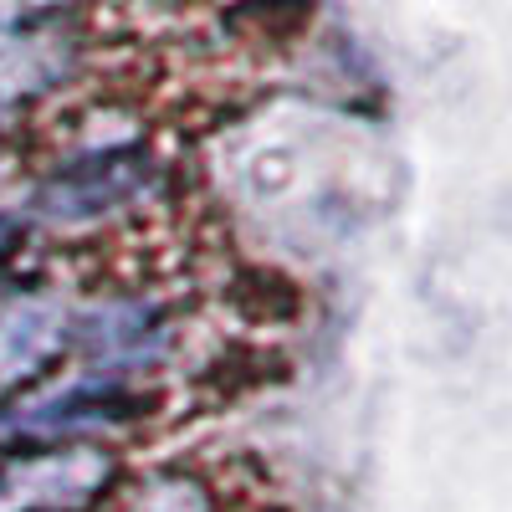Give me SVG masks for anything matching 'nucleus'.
Segmentation results:
<instances>
[{
    "instance_id": "obj_2",
    "label": "nucleus",
    "mask_w": 512,
    "mask_h": 512,
    "mask_svg": "<svg viewBox=\"0 0 512 512\" xmlns=\"http://www.w3.org/2000/svg\"><path fill=\"white\" fill-rule=\"evenodd\" d=\"M6 507H21V472H16V461L0 466V512H6Z\"/></svg>"
},
{
    "instance_id": "obj_1",
    "label": "nucleus",
    "mask_w": 512,
    "mask_h": 512,
    "mask_svg": "<svg viewBox=\"0 0 512 512\" xmlns=\"http://www.w3.org/2000/svg\"><path fill=\"white\" fill-rule=\"evenodd\" d=\"M57 308L52 303H0V390H11L21 374H31L57 344Z\"/></svg>"
},
{
    "instance_id": "obj_3",
    "label": "nucleus",
    "mask_w": 512,
    "mask_h": 512,
    "mask_svg": "<svg viewBox=\"0 0 512 512\" xmlns=\"http://www.w3.org/2000/svg\"><path fill=\"white\" fill-rule=\"evenodd\" d=\"M0 236H6V231H0Z\"/></svg>"
}]
</instances>
